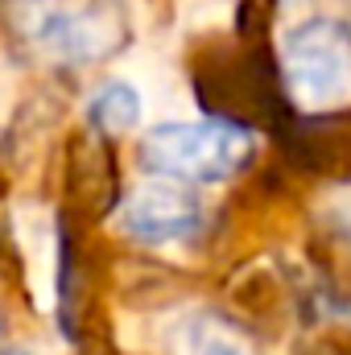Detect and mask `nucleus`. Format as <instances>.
<instances>
[{
    "label": "nucleus",
    "mask_w": 351,
    "mask_h": 355,
    "mask_svg": "<svg viewBox=\"0 0 351 355\" xmlns=\"http://www.w3.org/2000/svg\"><path fill=\"white\" fill-rule=\"evenodd\" d=\"M252 157V137L228 120H186V124H157L141 141V162L166 182H223L240 174Z\"/></svg>",
    "instance_id": "obj_1"
},
{
    "label": "nucleus",
    "mask_w": 351,
    "mask_h": 355,
    "mask_svg": "<svg viewBox=\"0 0 351 355\" xmlns=\"http://www.w3.org/2000/svg\"><path fill=\"white\" fill-rule=\"evenodd\" d=\"M285 79L302 107H327L351 95V29L331 17H310L285 33Z\"/></svg>",
    "instance_id": "obj_2"
},
{
    "label": "nucleus",
    "mask_w": 351,
    "mask_h": 355,
    "mask_svg": "<svg viewBox=\"0 0 351 355\" xmlns=\"http://www.w3.org/2000/svg\"><path fill=\"white\" fill-rule=\"evenodd\" d=\"M29 37L58 62H99L120 50L124 21L103 0H37L29 12Z\"/></svg>",
    "instance_id": "obj_3"
},
{
    "label": "nucleus",
    "mask_w": 351,
    "mask_h": 355,
    "mask_svg": "<svg viewBox=\"0 0 351 355\" xmlns=\"http://www.w3.org/2000/svg\"><path fill=\"white\" fill-rule=\"evenodd\" d=\"M207 223V207L194 190H186L182 182H145L137 186L120 211H116V227L137 240V244H149V248H174L186 244L203 232Z\"/></svg>",
    "instance_id": "obj_4"
},
{
    "label": "nucleus",
    "mask_w": 351,
    "mask_h": 355,
    "mask_svg": "<svg viewBox=\"0 0 351 355\" xmlns=\"http://www.w3.org/2000/svg\"><path fill=\"white\" fill-rule=\"evenodd\" d=\"M17 240L25 257V281L42 314H54L58 302V223L46 207L17 211Z\"/></svg>",
    "instance_id": "obj_5"
},
{
    "label": "nucleus",
    "mask_w": 351,
    "mask_h": 355,
    "mask_svg": "<svg viewBox=\"0 0 351 355\" xmlns=\"http://www.w3.org/2000/svg\"><path fill=\"white\" fill-rule=\"evenodd\" d=\"M174 355H257L248 335L232 327L223 314L194 310L178 322L174 331Z\"/></svg>",
    "instance_id": "obj_6"
},
{
    "label": "nucleus",
    "mask_w": 351,
    "mask_h": 355,
    "mask_svg": "<svg viewBox=\"0 0 351 355\" xmlns=\"http://www.w3.org/2000/svg\"><path fill=\"white\" fill-rule=\"evenodd\" d=\"M87 116L103 132H132L145 120V95L128 79H108V83H99L91 91Z\"/></svg>",
    "instance_id": "obj_7"
},
{
    "label": "nucleus",
    "mask_w": 351,
    "mask_h": 355,
    "mask_svg": "<svg viewBox=\"0 0 351 355\" xmlns=\"http://www.w3.org/2000/svg\"><path fill=\"white\" fill-rule=\"evenodd\" d=\"M0 355H29V352H21V347H8V352H0Z\"/></svg>",
    "instance_id": "obj_8"
}]
</instances>
